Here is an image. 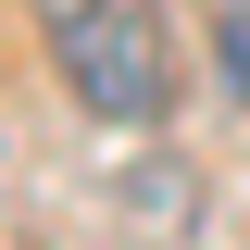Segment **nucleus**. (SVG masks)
<instances>
[{
	"label": "nucleus",
	"instance_id": "f257e3e1",
	"mask_svg": "<svg viewBox=\"0 0 250 250\" xmlns=\"http://www.w3.org/2000/svg\"><path fill=\"white\" fill-rule=\"evenodd\" d=\"M50 62L100 125H163L175 113V25H163V0H50Z\"/></svg>",
	"mask_w": 250,
	"mask_h": 250
},
{
	"label": "nucleus",
	"instance_id": "f03ea898",
	"mask_svg": "<svg viewBox=\"0 0 250 250\" xmlns=\"http://www.w3.org/2000/svg\"><path fill=\"white\" fill-rule=\"evenodd\" d=\"M213 75H225V100H250V0L213 13Z\"/></svg>",
	"mask_w": 250,
	"mask_h": 250
}]
</instances>
